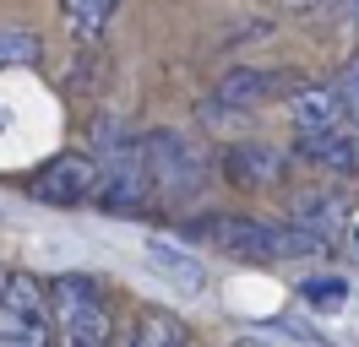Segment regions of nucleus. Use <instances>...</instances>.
Returning <instances> with one entry per match:
<instances>
[{
	"label": "nucleus",
	"mask_w": 359,
	"mask_h": 347,
	"mask_svg": "<svg viewBox=\"0 0 359 347\" xmlns=\"http://www.w3.org/2000/svg\"><path fill=\"white\" fill-rule=\"evenodd\" d=\"M153 266L163 271V277H175L185 293H202V282H207L202 260L185 255V250H180V244H169V239H153Z\"/></svg>",
	"instance_id": "obj_13"
},
{
	"label": "nucleus",
	"mask_w": 359,
	"mask_h": 347,
	"mask_svg": "<svg viewBox=\"0 0 359 347\" xmlns=\"http://www.w3.org/2000/svg\"><path fill=\"white\" fill-rule=\"evenodd\" d=\"M131 347H191V331L169 309H142V320L131 331Z\"/></svg>",
	"instance_id": "obj_12"
},
{
	"label": "nucleus",
	"mask_w": 359,
	"mask_h": 347,
	"mask_svg": "<svg viewBox=\"0 0 359 347\" xmlns=\"http://www.w3.org/2000/svg\"><path fill=\"white\" fill-rule=\"evenodd\" d=\"M343 293H348V288H343V277H311V282H305V299H311L316 309H337V304H343Z\"/></svg>",
	"instance_id": "obj_15"
},
{
	"label": "nucleus",
	"mask_w": 359,
	"mask_h": 347,
	"mask_svg": "<svg viewBox=\"0 0 359 347\" xmlns=\"http://www.w3.org/2000/svg\"><path fill=\"white\" fill-rule=\"evenodd\" d=\"M147 141V179H153V206L158 212H185V206H196L202 190L212 185V157L196 136H185V130H147L142 136Z\"/></svg>",
	"instance_id": "obj_3"
},
{
	"label": "nucleus",
	"mask_w": 359,
	"mask_h": 347,
	"mask_svg": "<svg viewBox=\"0 0 359 347\" xmlns=\"http://www.w3.org/2000/svg\"><path fill=\"white\" fill-rule=\"evenodd\" d=\"M114 11H120V0H60V17H66L71 38L76 43H104V33H109Z\"/></svg>",
	"instance_id": "obj_11"
},
{
	"label": "nucleus",
	"mask_w": 359,
	"mask_h": 347,
	"mask_svg": "<svg viewBox=\"0 0 359 347\" xmlns=\"http://www.w3.org/2000/svg\"><path fill=\"white\" fill-rule=\"evenodd\" d=\"M332 82H337V92H343V108H348V125H359V55H354L348 65H343V71H337Z\"/></svg>",
	"instance_id": "obj_16"
},
{
	"label": "nucleus",
	"mask_w": 359,
	"mask_h": 347,
	"mask_svg": "<svg viewBox=\"0 0 359 347\" xmlns=\"http://www.w3.org/2000/svg\"><path fill=\"white\" fill-rule=\"evenodd\" d=\"M294 136H327V130H348V108L337 82H294V92L283 98Z\"/></svg>",
	"instance_id": "obj_9"
},
{
	"label": "nucleus",
	"mask_w": 359,
	"mask_h": 347,
	"mask_svg": "<svg viewBox=\"0 0 359 347\" xmlns=\"http://www.w3.org/2000/svg\"><path fill=\"white\" fill-rule=\"evenodd\" d=\"M289 163H294V152L272 147V141H234V147L218 152V179L245 195H267V190H283Z\"/></svg>",
	"instance_id": "obj_7"
},
{
	"label": "nucleus",
	"mask_w": 359,
	"mask_h": 347,
	"mask_svg": "<svg viewBox=\"0 0 359 347\" xmlns=\"http://www.w3.org/2000/svg\"><path fill=\"white\" fill-rule=\"evenodd\" d=\"M44 60V38L33 27H6L0 22V71L6 65H39Z\"/></svg>",
	"instance_id": "obj_14"
},
{
	"label": "nucleus",
	"mask_w": 359,
	"mask_h": 347,
	"mask_svg": "<svg viewBox=\"0 0 359 347\" xmlns=\"http://www.w3.org/2000/svg\"><path fill=\"white\" fill-rule=\"evenodd\" d=\"M93 157H98V195L93 206L109 217H142L153 212V179H147V141L120 114L93 120Z\"/></svg>",
	"instance_id": "obj_1"
},
{
	"label": "nucleus",
	"mask_w": 359,
	"mask_h": 347,
	"mask_svg": "<svg viewBox=\"0 0 359 347\" xmlns=\"http://www.w3.org/2000/svg\"><path fill=\"white\" fill-rule=\"evenodd\" d=\"M120 347H131V342H120Z\"/></svg>",
	"instance_id": "obj_21"
},
{
	"label": "nucleus",
	"mask_w": 359,
	"mask_h": 347,
	"mask_svg": "<svg viewBox=\"0 0 359 347\" xmlns=\"http://www.w3.org/2000/svg\"><path fill=\"white\" fill-rule=\"evenodd\" d=\"M6 282H11V271H0V299H6Z\"/></svg>",
	"instance_id": "obj_20"
},
{
	"label": "nucleus",
	"mask_w": 359,
	"mask_h": 347,
	"mask_svg": "<svg viewBox=\"0 0 359 347\" xmlns=\"http://www.w3.org/2000/svg\"><path fill=\"white\" fill-rule=\"evenodd\" d=\"M0 347H60L55 342V325H49V299L44 282L17 271L6 282V299H0Z\"/></svg>",
	"instance_id": "obj_5"
},
{
	"label": "nucleus",
	"mask_w": 359,
	"mask_h": 347,
	"mask_svg": "<svg viewBox=\"0 0 359 347\" xmlns=\"http://www.w3.org/2000/svg\"><path fill=\"white\" fill-rule=\"evenodd\" d=\"M185 239H202L224 255L240 260H283V255H321L327 244L311 234H299L294 222H267L250 212H202L185 222Z\"/></svg>",
	"instance_id": "obj_2"
},
{
	"label": "nucleus",
	"mask_w": 359,
	"mask_h": 347,
	"mask_svg": "<svg viewBox=\"0 0 359 347\" xmlns=\"http://www.w3.org/2000/svg\"><path fill=\"white\" fill-rule=\"evenodd\" d=\"M49 299V325H55V342L60 347H109L114 331V304L109 288L88 271H60L44 282Z\"/></svg>",
	"instance_id": "obj_4"
},
{
	"label": "nucleus",
	"mask_w": 359,
	"mask_h": 347,
	"mask_svg": "<svg viewBox=\"0 0 359 347\" xmlns=\"http://www.w3.org/2000/svg\"><path fill=\"white\" fill-rule=\"evenodd\" d=\"M289 222L299 228V234L332 244V239L343 234V222H348V206H343V195H337V190H299L289 201Z\"/></svg>",
	"instance_id": "obj_10"
},
{
	"label": "nucleus",
	"mask_w": 359,
	"mask_h": 347,
	"mask_svg": "<svg viewBox=\"0 0 359 347\" xmlns=\"http://www.w3.org/2000/svg\"><path fill=\"white\" fill-rule=\"evenodd\" d=\"M348 174H359V125H348Z\"/></svg>",
	"instance_id": "obj_17"
},
{
	"label": "nucleus",
	"mask_w": 359,
	"mask_h": 347,
	"mask_svg": "<svg viewBox=\"0 0 359 347\" xmlns=\"http://www.w3.org/2000/svg\"><path fill=\"white\" fill-rule=\"evenodd\" d=\"M278 6H283V11H316L321 0H278Z\"/></svg>",
	"instance_id": "obj_18"
},
{
	"label": "nucleus",
	"mask_w": 359,
	"mask_h": 347,
	"mask_svg": "<svg viewBox=\"0 0 359 347\" xmlns=\"http://www.w3.org/2000/svg\"><path fill=\"white\" fill-rule=\"evenodd\" d=\"M27 195L44 201V206H88L98 195V157L93 152H60V157H49L44 169H33Z\"/></svg>",
	"instance_id": "obj_8"
},
{
	"label": "nucleus",
	"mask_w": 359,
	"mask_h": 347,
	"mask_svg": "<svg viewBox=\"0 0 359 347\" xmlns=\"http://www.w3.org/2000/svg\"><path fill=\"white\" fill-rule=\"evenodd\" d=\"M289 92H294V76H283V71H267V65H234V71H224V82L207 92L202 114H207V120L250 114V108L272 104V98H289Z\"/></svg>",
	"instance_id": "obj_6"
},
{
	"label": "nucleus",
	"mask_w": 359,
	"mask_h": 347,
	"mask_svg": "<svg viewBox=\"0 0 359 347\" xmlns=\"http://www.w3.org/2000/svg\"><path fill=\"white\" fill-rule=\"evenodd\" d=\"M229 347H272V342H262V337H240V342H229Z\"/></svg>",
	"instance_id": "obj_19"
}]
</instances>
